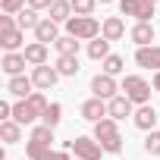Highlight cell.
<instances>
[{"instance_id":"cell-20","label":"cell","mask_w":160,"mask_h":160,"mask_svg":"<svg viewBox=\"0 0 160 160\" xmlns=\"http://www.w3.org/2000/svg\"><path fill=\"white\" fill-rule=\"evenodd\" d=\"M25 60H28V66H44L47 63V44H41V41H32V44H25Z\"/></svg>"},{"instance_id":"cell-30","label":"cell","mask_w":160,"mask_h":160,"mask_svg":"<svg viewBox=\"0 0 160 160\" xmlns=\"http://www.w3.org/2000/svg\"><path fill=\"white\" fill-rule=\"evenodd\" d=\"M144 151H148L151 157H160V132H157V129L148 132V138H144Z\"/></svg>"},{"instance_id":"cell-3","label":"cell","mask_w":160,"mask_h":160,"mask_svg":"<svg viewBox=\"0 0 160 160\" xmlns=\"http://www.w3.org/2000/svg\"><path fill=\"white\" fill-rule=\"evenodd\" d=\"M63 151H75V160H101L104 148L94 135H75L72 141H63Z\"/></svg>"},{"instance_id":"cell-36","label":"cell","mask_w":160,"mask_h":160,"mask_svg":"<svg viewBox=\"0 0 160 160\" xmlns=\"http://www.w3.org/2000/svg\"><path fill=\"white\" fill-rule=\"evenodd\" d=\"M101 3H113V0H101Z\"/></svg>"},{"instance_id":"cell-8","label":"cell","mask_w":160,"mask_h":160,"mask_svg":"<svg viewBox=\"0 0 160 160\" xmlns=\"http://www.w3.org/2000/svg\"><path fill=\"white\" fill-rule=\"evenodd\" d=\"M91 91H94V98H101V101H113L116 91H122V88L116 85V78H113V75L98 72V75L91 78Z\"/></svg>"},{"instance_id":"cell-32","label":"cell","mask_w":160,"mask_h":160,"mask_svg":"<svg viewBox=\"0 0 160 160\" xmlns=\"http://www.w3.org/2000/svg\"><path fill=\"white\" fill-rule=\"evenodd\" d=\"M38 160H72V157H69V151H53V148H50V151L41 154Z\"/></svg>"},{"instance_id":"cell-18","label":"cell","mask_w":160,"mask_h":160,"mask_svg":"<svg viewBox=\"0 0 160 160\" xmlns=\"http://www.w3.org/2000/svg\"><path fill=\"white\" fill-rule=\"evenodd\" d=\"M25 66H28L25 53H3V63H0V69H3L10 78H16V75H25Z\"/></svg>"},{"instance_id":"cell-13","label":"cell","mask_w":160,"mask_h":160,"mask_svg":"<svg viewBox=\"0 0 160 160\" xmlns=\"http://www.w3.org/2000/svg\"><path fill=\"white\" fill-rule=\"evenodd\" d=\"M7 91H10L16 101L32 98V94H35V82H32V75H16V78H10V82H7Z\"/></svg>"},{"instance_id":"cell-28","label":"cell","mask_w":160,"mask_h":160,"mask_svg":"<svg viewBox=\"0 0 160 160\" xmlns=\"http://www.w3.org/2000/svg\"><path fill=\"white\" fill-rule=\"evenodd\" d=\"M101 66H104V72H107V75H113V78H116V75L126 69V63H122V57H119V53H110V57H107Z\"/></svg>"},{"instance_id":"cell-21","label":"cell","mask_w":160,"mask_h":160,"mask_svg":"<svg viewBox=\"0 0 160 160\" xmlns=\"http://www.w3.org/2000/svg\"><path fill=\"white\" fill-rule=\"evenodd\" d=\"M0 141H3V144H19V141H22V126H19L16 119L0 122Z\"/></svg>"},{"instance_id":"cell-5","label":"cell","mask_w":160,"mask_h":160,"mask_svg":"<svg viewBox=\"0 0 160 160\" xmlns=\"http://www.w3.org/2000/svg\"><path fill=\"white\" fill-rule=\"evenodd\" d=\"M50 144H53V129L41 122V126L32 129V135H28V141H25V154H28L32 160H38L41 154L50 151Z\"/></svg>"},{"instance_id":"cell-24","label":"cell","mask_w":160,"mask_h":160,"mask_svg":"<svg viewBox=\"0 0 160 160\" xmlns=\"http://www.w3.org/2000/svg\"><path fill=\"white\" fill-rule=\"evenodd\" d=\"M88 57L104 63V60L110 57V41H107V38H94V41H88Z\"/></svg>"},{"instance_id":"cell-29","label":"cell","mask_w":160,"mask_h":160,"mask_svg":"<svg viewBox=\"0 0 160 160\" xmlns=\"http://www.w3.org/2000/svg\"><path fill=\"white\" fill-rule=\"evenodd\" d=\"M69 3H72V13L75 16H91L94 7H98V0H69Z\"/></svg>"},{"instance_id":"cell-31","label":"cell","mask_w":160,"mask_h":160,"mask_svg":"<svg viewBox=\"0 0 160 160\" xmlns=\"http://www.w3.org/2000/svg\"><path fill=\"white\" fill-rule=\"evenodd\" d=\"M0 10H3L7 16H19L25 10V0H0Z\"/></svg>"},{"instance_id":"cell-33","label":"cell","mask_w":160,"mask_h":160,"mask_svg":"<svg viewBox=\"0 0 160 160\" xmlns=\"http://www.w3.org/2000/svg\"><path fill=\"white\" fill-rule=\"evenodd\" d=\"M7 119H13V104L10 101L0 104V122H7Z\"/></svg>"},{"instance_id":"cell-9","label":"cell","mask_w":160,"mask_h":160,"mask_svg":"<svg viewBox=\"0 0 160 160\" xmlns=\"http://www.w3.org/2000/svg\"><path fill=\"white\" fill-rule=\"evenodd\" d=\"M32 82H35V88L38 91H50L57 82H60V72H57V66H35L32 69Z\"/></svg>"},{"instance_id":"cell-17","label":"cell","mask_w":160,"mask_h":160,"mask_svg":"<svg viewBox=\"0 0 160 160\" xmlns=\"http://www.w3.org/2000/svg\"><path fill=\"white\" fill-rule=\"evenodd\" d=\"M82 119H88V122H101V119H107V101H101V98H88V101L82 104Z\"/></svg>"},{"instance_id":"cell-4","label":"cell","mask_w":160,"mask_h":160,"mask_svg":"<svg viewBox=\"0 0 160 160\" xmlns=\"http://www.w3.org/2000/svg\"><path fill=\"white\" fill-rule=\"evenodd\" d=\"M101 25L104 22H98L94 16H72L66 22V35H72L78 41H94V38H101Z\"/></svg>"},{"instance_id":"cell-15","label":"cell","mask_w":160,"mask_h":160,"mask_svg":"<svg viewBox=\"0 0 160 160\" xmlns=\"http://www.w3.org/2000/svg\"><path fill=\"white\" fill-rule=\"evenodd\" d=\"M22 41H25V32H22L19 25H13V28H0V44H3L7 53H19Z\"/></svg>"},{"instance_id":"cell-22","label":"cell","mask_w":160,"mask_h":160,"mask_svg":"<svg viewBox=\"0 0 160 160\" xmlns=\"http://www.w3.org/2000/svg\"><path fill=\"white\" fill-rule=\"evenodd\" d=\"M47 13H50L53 22H63V25H66V22L72 19V3H69V0H53V7H50Z\"/></svg>"},{"instance_id":"cell-6","label":"cell","mask_w":160,"mask_h":160,"mask_svg":"<svg viewBox=\"0 0 160 160\" xmlns=\"http://www.w3.org/2000/svg\"><path fill=\"white\" fill-rule=\"evenodd\" d=\"M151 82H144L141 75H126L122 78V94L132 101V104H138V107H144V104H151Z\"/></svg>"},{"instance_id":"cell-2","label":"cell","mask_w":160,"mask_h":160,"mask_svg":"<svg viewBox=\"0 0 160 160\" xmlns=\"http://www.w3.org/2000/svg\"><path fill=\"white\" fill-rule=\"evenodd\" d=\"M94 138H98V144L104 148V154H119L122 151V135H119V126H116V119H101V122H94Z\"/></svg>"},{"instance_id":"cell-1","label":"cell","mask_w":160,"mask_h":160,"mask_svg":"<svg viewBox=\"0 0 160 160\" xmlns=\"http://www.w3.org/2000/svg\"><path fill=\"white\" fill-rule=\"evenodd\" d=\"M50 104H47V98H44V91H35L32 98H25V101H16L13 104V119L19 122V126H32V122H38L41 116H44V110H47Z\"/></svg>"},{"instance_id":"cell-14","label":"cell","mask_w":160,"mask_h":160,"mask_svg":"<svg viewBox=\"0 0 160 160\" xmlns=\"http://www.w3.org/2000/svg\"><path fill=\"white\" fill-rule=\"evenodd\" d=\"M57 38H60V22H53L50 16H44V19L38 22V28H35V41H41V44H57Z\"/></svg>"},{"instance_id":"cell-16","label":"cell","mask_w":160,"mask_h":160,"mask_svg":"<svg viewBox=\"0 0 160 160\" xmlns=\"http://www.w3.org/2000/svg\"><path fill=\"white\" fill-rule=\"evenodd\" d=\"M101 38H107L110 44H113V41H122V38H126V22H122L119 16H107L104 25H101Z\"/></svg>"},{"instance_id":"cell-11","label":"cell","mask_w":160,"mask_h":160,"mask_svg":"<svg viewBox=\"0 0 160 160\" xmlns=\"http://www.w3.org/2000/svg\"><path fill=\"white\" fill-rule=\"evenodd\" d=\"M132 107H135V104H132L126 94H116L113 101H107V116H110V119H116V122H122L126 116H135V113H132Z\"/></svg>"},{"instance_id":"cell-25","label":"cell","mask_w":160,"mask_h":160,"mask_svg":"<svg viewBox=\"0 0 160 160\" xmlns=\"http://www.w3.org/2000/svg\"><path fill=\"white\" fill-rule=\"evenodd\" d=\"M53 66H57V72L66 75V78H69V75H78V69H82V66H78V57H57Z\"/></svg>"},{"instance_id":"cell-37","label":"cell","mask_w":160,"mask_h":160,"mask_svg":"<svg viewBox=\"0 0 160 160\" xmlns=\"http://www.w3.org/2000/svg\"><path fill=\"white\" fill-rule=\"evenodd\" d=\"M151 3H157V0H151Z\"/></svg>"},{"instance_id":"cell-10","label":"cell","mask_w":160,"mask_h":160,"mask_svg":"<svg viewBox=\"0 0 160 160\" xmlns=\"http://www.w3.org/2000/svg\"><path fill=\"white\" fill-rule=\"evenodd\" d=\"M129 38H132L135 47H151V44L157 41V32H154L151 22H135V25L129 28Z\"/></svg>"},{"instance_id":"cell-26","label":"cell","mask_w":160,"mask_h":160,"mask_svg":"<svg viewBox=\"0 0 160 160\" xmlns=\"http://www.w3.org/2000/svg\"><path fill=\"white\" fill-rule=\"evenodd\" d=\"M16 22H19V28H22V32H25V28H32V32H35V28H38V22H41V16H38V10L25 7V10L16 16Z\"/></svg>"},{"instance_id":"cell-27","label":"cell","mask_w":160,"mask_h":160,"mask_svg":"<svg viewBox=\"0 0 160 160\" xmlns=\"http://www.w3.org/2000/svg\"><path fill=\"white\" fill-rule=\"evenodd\" d=\"M60 119H63V107H60V104L53 101V104H50V107L44 110L41 122H44V126H50V129H57V126H60Z\"/></svg>"},{"instance_id":"cell-7","label":"cell","mask_w":160,"mask_h":160,"mask_svg":"<svg viewBox=\"0 0 160 160\" xmlns=\"http://www.w3.org/2000/svg\"><path fill=\"white\" fill-rule=\"evenodd\" d=\"M119 13L132 16L135 22H151L154 19V3L151 0H119Z\"/></svg>"},{"instance_id":"cell-23","label":"cell","mask_w":160,"mask_h":160,"mask_svg":"<svg viewBox=\"0 0 160 160\" xmlns=\"http://www.w3.org/2000/svg\"><path fill=\"white\" fill-rule=\"evenodd\" d=\"M53 47L60 57H78V38H72V35H60Z\"/></svg>"},{"instance_id":"cell-19","label":"cell","mask_w":160,"mask_h":160,"mask_svg":"<svg viewBox=\"0 0 160 160\" xmlns=\"http://www.w3.org/2000/svg\"><path fill=\"white\" fill-rule=\"evenodd\" d=\"M157 119H160V116H157V110H154L151 104H144V107H138V110H135V116H132V122H135V126H138L141 132H154V126H157Z\"/></svg>"},{"instance_id":"cell-12","label":"cell","mask_w":160,"mask_h":160,"mask_svg":"<svg viewBox=\"0 0 160 160\" xmlns=\"http://www.w3.org/2000/svg\"><path fill=\"white\" fill-rule=\"evenodd\" d=\"M135 63L141 69H151V72H160V47L151 44V47H138L135 50Z\"/></svg>"},{"instance_id":"cell-35","label":"cell","mask_w":160,"mask_h":160,"mask_svg":"<svg viewBox=\"0 0 160 160\" xmlns=\"http://www.w3.org/2000/svg\"><path fill=\"white\" fill-rule=\"evenodd\" d=\"M151 85H154V91H160V72H154V82Z\"/></svg>"},{"instance_id":"cell-34","label":"cell","mask_w":160,"mask_h":160,"mask_svg":"<svg viewBox=\"0 0 160 160\" xmlns=\"http://www.w3.org/2000/svg\"><path fill=\"white\" fill-rule=\"evenodd\" d=\"M28 7L41 13V10H50V7H53V0H28Z\"/></svg>"}]
</instances>
